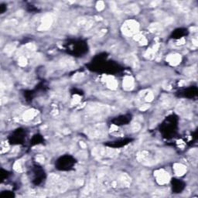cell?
I'll list each match as a JSON object with an SVG mask.
<instances>
[{
  "instance_id": "obj_1",
  "label": "cell",
  "mask_w": 198,
  "mask_h": 198,
  "mask_svg": "<svg viewBox=\"0 0 198 198\" xmlns=\"http://www.w3.org/2000/svg\"><path fill=\"white\" fill-rule=\"evenodd\" d=\"M58 168L60 169H70L74 165V160L70 156H67V162H65V157L61 158L58 160Z\"/></svg>"
},
{
  "instance_id": "obj_2",
  "label": "cell",
  "mask_w": 198,
  "mask_h": 198,
  "mask_svg": "<svg viewBox=\"0 0 198 198\" xmlns=\"http://www.w3.org/2000/svg\"><path fill=\"white\" fill-rule=\"evenodd\" d=\"M173 189H174L175 191H176V192L180 191V190H182V188H183V186H181V182L175 181L174 183H173Z\"/></svg>"
}]
</instances>
